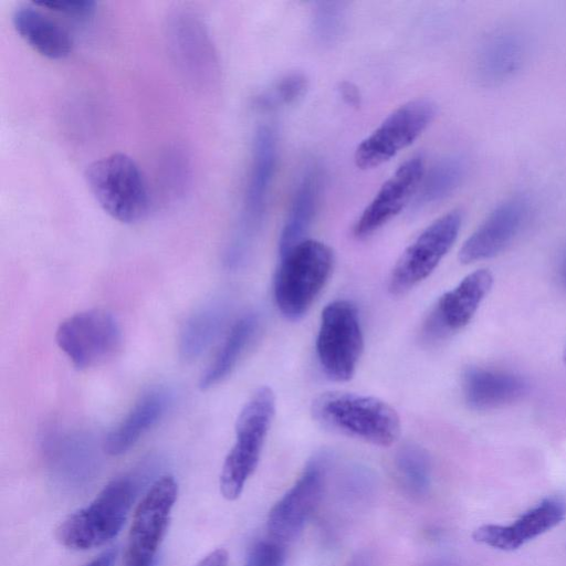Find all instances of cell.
I'll list each match as a JSON object with an SVG mask.
<instances>
[{"label": "cell", "mask_w": 566, "mask_h": 566, "mask_svg": "<svg viewBox=\"0 0 566 566\" xmlns=\"http://www.w3.org/2000/svg\"><path fill=\"white\" fill-rule=\"evenodd\" d=\"M311 412L325 428L375 446L389 447L400 436L397 411L374 396L323 392L313 400Z\"/></svg>", "instance_id": "1"}, {"label": "cell", "mask_w": 566, "mask_h": 566, "mask_svg": "<svg viewBox=\"0 0 566 566\" xmlns=\"http://www.w3.org/2000/svg\"><path fill=\"white\" fill-rule=\"evenodd\" d=\"M333 265L331 247L313 239H305L281 256L273 292L285 318L297 321L306 314L325 286Z\"/></svg>", "instance_id": "2"}, {"label": "cell", "mask_w": 566, "mask_h": 566, "mask_svg": "<svg viewBox=\"0 0 566 566\" xmlns=\"http://www.w3.org/2000/svg\"><path fill=\"white\" fill-rule=\"evenodd\" d=\"M277 156L276 135L268 125L256 128L239 219L226 250V262L238 266L249 255L262 226Z\"/></svg>", "instance_id": "3"}, {"label": "cell", "mask_w": 566, "mask_h": 566, "mask_svg": "<svg viewBox=\"0 0 566 566\" xmlns=\"http://www.w3.org/2000/svg\"><path fill=\"white\" fill-rule=\"evenodd\" d=\"M135 493V483L129 478L111 481L90 504L70 514L59 525L57 541L75 551L104 545L122 530Z\"/></svg>", "instance_id": "4"}, {"label": "cell", "mask_w": 566, "mask_h": 566, "mask_svg": "<svg viewBox=\"0 0 566 566\" xmlns=\"http://www.w3.org/2000/svg\"><path fill=\"white\" fill-rule=\"evenodd\" d=\"M274 412L275 395L268 386L259 387L241 409L235 421V442L220 474V491L227 500L240 496L256 469Z\"/></svg>", "instance_id": "5"}, {"label": "cell", "mask_w": 566, "mask_h": 566, "mask_svg": "<svg viewBox=\"0 0 566 566\" xmlns=\"http://www.w3.org/2000/svg\"><path fill=\"white\" fill-rule=\"evenodd\" d=\"M84 178L99 207L122 223L143 219L149 206L147 185L128 155L114 153L87 166Z\"/></svg>", "instance_id": "6"}, {"label": "cell", "mask_w": 566, "mask_h": 566, "mask_svg": "<svg viewBox=\"0 0 566 566\" xmlns=\"http://www.w3.org/2000/svg\"><path fill=\"white\" fill-rule=\"evenodd\" d=\"M364 349L356 305L348 300L328 303L321 315L316 353L324 374L335 381L349 380Z\"/></svg>", "instance_id": "7"}, {"label": "cell", "mask_w": 566, "mask_h": 566, "mask_svg": "<svg viewBox=\"0 0 566 566\" xmlns=\"http://www.w3.org/2000/svg\"><path fill=\"white\" fill-rule=\"evenodd\" d=\"M59 348L78 369L99 366L112 359L122 346V331L113 314L94 308L75 313L59 325Z\"/></svg>", "instance_id": "8"}, {"label": "cell", "mask_w": 566, "mask_h": 566, "mask_svg": "<svg viewBox=\"0 0 566 566\" xmlns=\"http://www.w3.org/2000/svg\"><path fill=\"white\" fill-rule=\"evenodd\" d=\"M436 113V105L426 98L399 106L360 142L354 154L355 165L360 169H371L389 161L427 129Z\"/></svg>", "instance_id": "9"}, {"label": "cell", "mask_w": 566, "mask_h": 566, "mask_svg": "<svg viewBox=\"0 0 566 566\" xmlns=\"http://www.w3.org/2000/svg\"><path fill=\"white\" fill-rule=\"evenodd\" d=\"M461 224L460 210H451L430 223L397 260L389 276V291L406 294L426 280L453 245Z\"/></svg>", "instance_id": "10"}, {"label": "cell", "mask_w": 566, "mask_h": 566, "mask_svg": "<svg viewBox=\"0 0 566 566\" xmlns=\"http://www.w3.org/2000/svg\"><path fill=\"white\" fill-rule=\"evenodd\" d=\"M177 494L171 475L159 478L149 488L134 514L124 566H154Z\"/></svg>", "instance_id": "11"}, {"label": "cell", "mask_w": 566, "mask_h": 566, "mask_svg": "<svg viewBox=\"0 0 566 566\" xmlns=\"http://www.w3.org/2000/svg\"><path fill=\"white\" fill-rule=\"evenodd\" d=\"M326 460H311L294 485L273 505L268 516L271 538L284 544L301 533L321 500Z\"/></svg>", "instance_id": "12"}, {"label": "cell", "mask_w": 566, "mask_h": 566, "mask_svg": "<svg viewBox=\"0 0 566 566\" xmlns=\"http://www.w3.org/2000/svg\"><path fill=\"white\" fill-rule=\"evenodd\" d=\"M492 284L493 276L486 269L476 270L463 277L437 301L423 324V337L430 342L440 340L465 327Z\"/></svg>", "instance_id": "13"}, {"label": "cell", "mask_w": 566, "mask_h": 566, "mask_svg": "<svg viewBox=\"0 0 566 566\" xmlns=\"http://www.w3.org/2000/svg\"><path fill=\"white\" fill-rule=\"evenodd\" d=\"M426 172L424 158L415 155L403 161L382 184L353 227L356 239H366L398 216L417 195Z\"/></svg>", "instance_id": "14"}, {"label": "cell", "mask_w": 566, "mask_h": 566, "mask_svg": "<svg viewBox=\"0 0 566 566\" xmlns=\"http://www.w3.org/2000/svg\"><path fill=\"white\" fill-rule=\"evenodd\" d=\"M530 200L517 195L504 200L464 241L459 252L462 263H473L495 256L507 248L526 224Z\"/></svg>", "instance_id": "15"}, {"label": "cell", "mask_w": 566, "mask_h": 566, "mask_svg": "<svg viewBox=\"0 0 566 566\" xmlns=\"http://www.w3.org/2000/svg\"><path fill=\"white\" fill-rule=\"evenodd\" d=\"M566 515V504L557 497L545 499L509 525L486 524L473 532L480 544L514 551L559 524Z\"/></svg>", "instance_id": "16"}, {"label": "cell", "mask_w": 566, "mask_h": 566, "mask_svg": "<svg viewBox=\"0 0 566 566\" xmlns=\"http://www.w3.org/2000/svg\"><path fill=\"white\" fill-rule=\"evenodd\" d=\"M169 36L178 62L189 75L200 81L212 78L214 52L205 25L195 13H174L169 22Z\"/></svg>", "instance_id": "17"}, {"label": "cell", "mask_w": 566, "mask_h": 566, "mask_svg": "<svg viewBox=\"0 0 566 566\" xmlns=\"http://www.w3.org/2000/svg\"><path fill=\"white\" fill-rule=\"evenodd\" d=\"M463 395L475 410H489L520 400L528 389L526 380L512 371L471 367L463 375Z\"/></svg>", "instance_id": "18"}, {"label": "cell", "mask_w": 566, "mask_h": 566, "mask_svg": "<svg viewBox=\"0 0 566 566\" xmlns=\"http://www.w3.org/2000/svg\"><path fill=\"white\" fill-rule=\"evenodd\" d=\"M527 56V42L515 30H499L488 35L476 54L478 77L486 85H496L514 76Z\"/></svg>", "instance_id": "19"}, {"label": "cell", "mask_w": 566, "mask_h": 566, "mask_svg": "<svg viewBox=\"0 0 566 566\" xmlns=\"http://www.w3.org/2000/svg\"><path fill=\"white\" fill-rule=\"evenodd\" d=\"M11 20L18 34L41 55L59 60L71 53L72 40L67 31L33 2L15 7Z\"/></svg>", "instance_id": "20"}, {"label": "cell", "mask_w": 566, "mask_h": 566, "mask_svg": "<svg viewBox=\"0 0 566 566\" xmlns=\"http://www.w3.org/2000/svg\"><path fill=\"white\" fill-rule=\"evenodd\" d=\"M321 176L316 166L307 167L301 176L287 210L279 240L280 256L304 241L317 208Z\"/></svg>", "instance_id": "21"}, {"label": "cell", "mask_w": 566, "mask_h": 566, "mask_svg": "<svg viewBox=\"0 0 566 566\" xmlns=\"http://www.w3.org/2000/svg\"><path fill=\"white\" fill-rule=\"evenodd\" d=\"M164 391L153 390L144 395L126 417L108 432L104 451L109 455L127 452L164 415L167 408Z\"/></svg>", "instance_id": "22"}, {"label": "cell", "mask_w": 566, "mask_h": 566, "mask_svg": "<svg viewBox=\"0 0 566 566\" xmlns=\"http://www.w3.org/2000/svg\"><path fill=\"white\" fill-rule=\"evenodd\" d=\"M259 327V317L249 313L241 316L230 328L213 361L202 373L199 387L207 390L222 381L237 366Z\"/></svg>", "instance_id": "23"}, {"label": "cell", "mask_w": 566, "mask_h": 566, "mask_svg": "<svg viewBox=\"0 0 566 566\" xmlns=\"http://www.w3.org/2000/svg\"><path fill=\"white\" fill-rule=\"evenodd\" d=\"M227 317L221 302H211L197 311L184 325L179 350L182 358L199 357L220 333Z\"/></svg>", "instance_id": "24"}, {"label": "cell", "mask_w": 566, "mask_h": 566, "mask_svg": "<svg viewBox=\"0 0 566 566\" xmlns=\"http://www.w3.org/2000/svg\"><path fill=\"white\" fill-rule=\"evenodd\" d=\"M467 170V160L459 155L437 161L424 172L415 199L416 207L432 205L450 196L463 181Z\"/></svg>", "instance_id": "25"}, {"label": "cell", "mask_w": 566, "mask_h": 566, "mask_svg": "<svg viewBox=\"0 0 566 566\" xmlns=\"http://www.w3.org/2000/svg\"><path fill=\"white\" fill-rule=\"evenodd\" d=\"M395 468L402 488L413 496L424 495L430 485L431 463L427 451L415 443L402 446L396 453Z\"/></svg>", "instance_id": "26"}, {"label": "cell", "mask_w": 566, "mask_h": 566, "mask_svg": "<svg viewBox=\"0 0 566 566\" xmlns=\"http://www.w3.org/2000/svg\"><path fill=\"white\" fill-rule=\"evenodd\" d=\"M346 11L342 2H316L312 12V29L315 38L324 44L334 43L343 34Z\"/></svg>", "instance_id": "27"}, {"label": "cell", "mask_w": 566, "mask_h": 566, "mask_svg": "<svg viewBox=\"0 0 566 566\" xmlns=\"http://www.w3.org/2000/svg\"><path fill=\"white\" fill-rule=\"evenodd\" d=\"M307 87L308 82L304 74H286L258 98V105L266 109L292 105L304 96Z\"/></svg>", "instance_id": "28"}, {"label": "cell", "mask_w": 566, "mask_h": 566, "mask_svg": "<svg viewBox=\"0 0 566 566\" xmlns=\"http://www.w3.org/2000/svg\"><path fill=\"white\" fill-rule=\"evenodd\" d=\"M284 545L273 538L256 542L247 556L244 566H283Z\"/></svg>", "instance_id": "29"}, {"label": "cell", "mask_w": 566, "mask_h": 566, "mask_svg": "<svg viewBox=\"0 0 566 566\" xmlns=\"http://www.w3.org/2000/svg\"><path fill=\"white\" fill-rule=\"evenodd\" d=\"M33 3L41 8L77 18L90 17L96 7V3L91 0H42L33 1Z\"/></svg>", "instance_id": "30"}, {"label": "cell", "mask_w": 566, "mask_h": 566, "mask_svg": "<svg viewBox=\"0 0 566 566\" xmlns=\"http://www.w3.org/2000/svg\"><path fill=\"white\" fill-rule=\"evenodd\" d=\"M338 93L347 105L353 107L360 105L361 95L355 84L347 81L340 82L338 86Z\"/></svg>", "instance_id": "31"}, {"label": "cell", "mask_w": 566, "mask_h": 566, "mask_svg": "<svg viewBox=\"0 0 566 566\" xmlns=\"http://www.w3.org/2000/svg\"><path fill=\"white\" fill-rule=\"evenodd\" d=\"M228 559L227 551L218 548L203 557L196 566H228Z\"/></svg>", "instance_id": "32"}, {"label": "cell", "mask_w": 566, "mask_h": 566, "mask_svg": "<svg viewBox=\"0 0 566 566\" xmlns=\"http://www.w3.org/2000/svg\"><path fill=\"white\" fill-rule=\"evenodd\" d=\"M116 557H117V549L109 548V549L102 552L99 555H97L95 558H93L91 562H88L84 566H114Z\"/></svg>", "instance_id": "33"}, {"label": "cell", "mask_w": 566, "mask_h": 566, "mask_svg": "<svg viewBox=\"0 0 566 566\" xmlns=\"http://www.w3.org/2000/svg\"><path fill=\"white\" fill-rule=\"evenodd\" d=\"M558 277L562 286L566 290V248L562 254L558 265Z\"/></svg>", "instance_id": "34"}, {"label": "cell", "mask_w": 566, "mask_h": 566, "mask_svg": "<svg viewBox=\"0 0 566 566\" xmlns=\"http://www.w3.org/2000/svg\"><path fill=\"white\" fill-rule=\"evenodd\" d=\"M348 566H369V562L366 556L358 555L357 557L350 560Z\"/></svg>", "instance_id": "35"}, {"label": "cell", "mask_w": 566, "mask_h": 566, "mask_svg": "<svg viewBox=\"0 0 566 566\" xmlns=\"http://www.w3.org/2000/svg\"><path fill=\"white\" fill-rule=\"evenodd\" d=\"M564 357H565V360H566V348H565V355H564Z\"/></svg>", "instance_id": "36"}, {"label": "cell", "mask_w": 566, "mask_h": 566, "mask_svg": "<svg viewBox=\"0 0 566 566\" xmlns=\"http://www.w3.org/2000/svg\"><path fill=\"white\" fill-rule=\"evenodd\" d=\"M434 566H444V565H434Z\"/></svg>", "instance_id": "37"}]
</instances>
